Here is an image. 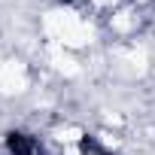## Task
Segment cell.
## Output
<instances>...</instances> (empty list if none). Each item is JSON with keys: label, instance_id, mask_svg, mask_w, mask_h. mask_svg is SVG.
I'll return each instance as SVG.
<instances>
[{"label": "cell", "instance_id": "cell-1", "mask_svg": "<svg viewBox=\"0 0 155 155\" xmlns=\"http://www.w3.org/2000/svg\"><path fill=\"white\" fill-rule=\"evenodd\" d=\"M9 152L12 155H37V143L25 134H9Z\"/></svg>", "mask_w": 155, "mask_h": 155}]
</instances>
